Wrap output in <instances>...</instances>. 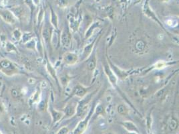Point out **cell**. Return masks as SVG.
<instances>
[{
    "mask_svg": "<svg viewBox=\"0 0 179 134\" xmlns=\"http://www.w3.org/2000/svg\"><path fill=\"white\" fill-rule=\"evenodd\" d=\"M1 17L7 23L9 24H13L15 22V18L13 17L12 13H11L8 11H5L1 13Z\"/></svg>",
    "mask_w": 179,
    "mask_h": 134,
    "instance_id": "obj_2",
    "label": "cell"
},
{
    "mask_svg": "<svg viewBox=\"0 0 179 134\" xmlns=\"http://www.w3.org/2000/svg\"><path fill=\"white\" fill-rule=\"evenodd\" d=\"M118 112L120 113H125V108L123 106L118 107Z\"/></svg>",
    "mask_w": 179,
    "mask_h": 134,
    "instance_id": "obj_7",
    "label": "cell"
},
{
    "mask_svg": "<svg viewBox=\"0 0 179 134\" xmlns=\"http://www.w3.org/2000/svg\"><path fill=\"white\" fill-rule=\"evenodd\" d=\"M106 134H112V133H106Z\"/></svg>",
    "mask_w": 179,
    "mask_h": 134,
    "instance_id": "obj_9",
    "label": "cell"
},
{
    "mask_svg": "<svg viewBox=\"0 0 179 134\" xmlns=\"http://www.w3.org/2000/svg\"><path fill=\"white\" fill-rule=\"evenodd\" d=\"M68 133V129L67 128H62L60 131H59L58 134H66Z\"/></svg>",
    "mask_w": 179,
    "mask_h": 134,
    "instance_id": "obj_6",
    "label": "cell"
},
{
    "mask_svg": "<svg viewBox=\"0 0 179 134\" xmlns=\"http://www.w3.org/2000/svg\"><path fill=\"white\" fill-rule=\"evenodd\" d=\"M86 126V123L85 121L82 122L79 124L78 127H77V129L75 130L74 134H80L81 133H82L84 129H85Z\"/></svg>",
    "mask_w": 179,
    "mask_h": 134,
    "instance_id": "obj_4",
    "label": "cell"
},
{
    "mask_svg": "<svg viewBox=\"0 0 179 134\" xmlns=\"http://www.w3.org/2000/svg\"><path fill=\"white\" fill-rule=\"evenodd\" d=\"M170 127H171V129H174V128H176V122L175 121L174 123H173V121H171V123H170Z\"/></svg>",
    "mask_w": 179,
    "mask_h": 134,
    "instance_id": "obj_8",
    "label": "cell"
},
{
    "mask_svg": "<svg viewBox=\"0 0 179 134\" xmlns=\"http://www.w3.org/2000/svg\"><path fill=\"white\" fill-rule=\"evenodd\" d=\"M64 59L66 63H68V64H73V63L76 62V61L77 60V56L74 54L68 53L65 55Z\"/></svg>",
    "mask_w": 179,
    "mask_h": 134,
    "instance_id": "obj_3",
    "label": "cell"
},
{
    "mask_svg": "<svg viewBox=\"0 0 179 134\" xmlns=\"http://www.w3.org/2000/svg\"><path fill=\"white\" fill-rule=\"evenodd\" d=\"M1 66L2 68L3 71L5 72V73L8 74L9 72H14L15 68L11 64V62H9L7 60H3L1 62Z\"/></svg>",
    "mask_w": 179,
    "mask_h": 134,
    "instance_id": "obj_1",
    "label": "cell"
},
{
    "mask_svg": "<svg viewBox=\"0 0 179 134\" xmlns=\"http://www.w3.org/2000/svg\"><path fill=\"white\" fill-rule=\"evenodd\" d=\"M124 125H125V127H126L127 129L129 130H134V131L136 130L135 126H134L133 124L131 123H124Z\"/></svg>",
    "mask_w": 179,
    "mask_h": 134,
    "instance_id": "obj_5",
    "label": "cell"
}]
</instances>
